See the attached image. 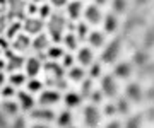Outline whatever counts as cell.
Masks as SVG:
<instances>
[{
	"instance_id": "obj_1",
	"label": "cell",
	"mask_w": 154,
	"mask_h": 128,
	"mask_svg": "<svg viewBox=\"0 0 154 128\" xmlns=\"http://www.w3.org/2000/svg\"><path fill=\"white\" fill-rule=\"evenodd\" d=\"M46 29H48V36L55 43L62 41L65 36V29H67V21L62 14H51L46 21Z\"/></svg>"
},
{
	"instance_id": "obj_2",
	"label": "cell",
	"mask_w": 154,
	"mask_h": 128,
	"mask_svg": "<svg viewBox=\"0 0 154 128\" xmlns=\"http://www.w3.org/2000/svg\"><path fill=\"white\" fill-rule=\"evenodd\" d=\"M101 118H103V115L96 104H88L82 109V121L88 128H98L101 123Z\"/></svg>"
},
{
	"instance_id": "obj_3",
	"label": "cell",
	"mask_w": 154,
	"mask_h": 128,
	"mask_svg": "<svg viewBox=\"0 0 154 128\" xmlns=\"http://www.w3.org/2000/svg\"><path fill=\"white\" fill-rule=\"evenodd\" d=\"M120 53H122V41L120 39H113L108 45H105V50L101 53V61L103 63H113L120 56Z\"/></svg>"
},
{
	"instance_id": "obj_4",
	"label": "cell",
	"mask_w": 154,
	"mask_h": 128,
	"mask_svg": "<svg viewBox=\"0 0 154 128\" xmlns=\"http://www.w3.org/2000/svg\"><path fill=\"white\" fill-rule=\"evenodd\" d=\"M28 4L24 0H7V16L11 19H26Z\"/></svg>"
},
{
	"instance_id": "obj_5",
	"label": "cell",
	"mask_w": 154,
	"mask_h": 128,
	"mask_svg": "<svg viewBox=\"0 0 154 128\" xmlns=\"http://www.w3.org/2000/svg\"><path fill=\"white\" fill-rule=\"evenodd\" d=\"M4 55H5V70H9V72L21 70V67H24V63H26V60L21 56V53H17L14 50H5Z\"/></svg>"
},
{
	"instance_id": "obj_6",
	"label": "cell",
	"mask_w": 154,
	"mask_h": 128,
	"mask_svg": "<svg viewBox=\"0 0 154 128\" xmlns=\"http://www.w3.org/2000/svg\"><path fill=\"white\" fill-rule=\"evenodd\" d=\"M45 28V21L41 17H34V16H28L22 22V29L26 31V34L29 36H36V34L43 33Z\"/></svg>"
},
{
	"instance_id": "obj_7",
	"label": "cell",
	"mask_w": 154,
	"mask_h": 128,
	"mask_svg": "<svg viewBox=\"0 0 154 128\" xmlns=\"http://www.w3.org/2000/svg\"><path fill=\"white\" fill-rule=\"evenodd\" d=\"M99 91H101L106 97H115L116 92H118V82H116L115 75H105V77H101Z\"/></svg>"
},
{
	"instance_id": "obj_8",
	"label": "cell",
	"mask_w": 154,
	"mask_h": 128,
	"mask_svg": "<svg viewBox=\"0 0 154 128\" xmlns=\"http://www.w3.org/2000/svg\"><path fill=\"white\" fill-rule=\"evenodd\" d=\"M62 99V96H60V92L57 89H48V91H41V94H39V99H38V103H39V106H55L58 101Z\"/></svg>"
},
{
	"instance_id": "obj_9",
	"label": "cell",
	"mask_w": 154,
	"mask_h": 128,
	"mask_svg": "<svg viewBox=\"0 0 154 128\" xmlns=\"http://www.w3.org/2000/svg\"><path fill=\"white\" fill-rule=\"evenodd\" d=\"M31 118L36 120V121H43V123H48V121L57 120L55 111L50 109L48 106H41V108H38V109H31Z\"/></svg>"
},
{
	"instance_id": "obj_10",
	"label": "cell",
	"mask_w": 154,
	"mask_h": 128,
	"mask_svg": "<svg viewBox=\"0 0 154 128\" xmlns=\"http://www.w3.org/2000/svg\"><path fill=\"white\" fill-rule=\"evenodd\" d=\"M24 68H26V75L31 77V79H34L39 72H41V68H43L41 56H29V58H26Z\"/></svg>"
},
{
	"instance_id": "obj_11",
	"label": "cell",
	"mask_w": 154,
	"mask_h": 128,
	"mask_svg": "<svg viewBox=\"0 0 154 128\" xmlns=\"http://www.w3.org/2000/svg\"><path fill=\"white\" fill-rule=\"evenodd\" d=\"M84 19L88 24H98L103 21V12H101V7H98L96 4L93 5H88L84 9Z\"/></svg>"
},
{
	"instance_id": "obj_12",
	"label": "cell",
	"mask_w": 154,
	"mask_h": 128,
	"mask_svg": "<svg viewBox=\"0 0 154 128\" xmlns=\"http://www.w3.org/2000/svg\"><path fill=\"white\" fill-rule=\"evenodd\" d=\"M31 41L33 39H29V34H17L16 38L12 39V50L17 51V53H24V51H28L31 48Z\"/></svg>"
},
{
	"instance_id": "obj_13",
	"label": "cell",
	"mask_w": 154,
	"mask_h": 128,
	"mask_svg": "<svg viewBox=\"0 0 154 128\" xmlns=\"http://www.w3.org/2000/svg\"><path fill=\"white\" fill-rule=\"evenodd\" d=\"M125 97L130 99L132 103H140L144 97V91L140 87L139 82H130L128 85L125 87Z\"/></svg>"
},
{
	"instance_id": "obj_14",
	"label": "cell",
	"mask_w": 154,
	"mask_h": 128,
	"mask_svg": "<svg viewBox=\"0 0 154 128\" xmlns=\"http://www.w3.org/2000/svg\"><path fill=\"white\" fill-rule=\"evenodd\" d=\"M50 36L46 33H39L34 36V39L31 41V48H33L36 53H45V51H48L50 48Z\"/></svg>"
},
{
	"instance_id": "obj_15",
	"label": "cell",
	"mask_w": 154,
	"mask_h": 128,
	"mask_svg": "<svg viewBox=\"0 0 154 128\" xmlns=\"http://www.w3.org/2000/svg\"><path fill=\"white\" fill-rule=\"evenodd\" d=\"M134 73V63L132 61H120L113 68V75L116 79H128Z\"/></svg>"
},
{
	"instance_id": "obj_16",
	"label": "cell",
	"mask_w": 154,
	"mask_h": 128,
	"mask_svg": "<svg viewBox=\"0 0 154 128\" xmlns=\"http://www.w3.org/2000/svg\"><path fill=\"white\" fill-rule=\"evenodd\" d=\"M84 14V7L81 0H72L67 4V16L70 17L72 21H77L81 19V16Z\"/></svg>"
},
{
	"instance_id": "obj_17",
	"label": "cell",
	"mask_w": 154,
	"mask_h": 128,
	"mask_svg": "<svg viewBox=\"0 0 154 128\" xmlns=\"http://www.w3.org/2000/svg\"><path fill=\"white\" fill-rule=\"evenodd\" d=\"M82 67H89L91 63L94 61V55H93V50L89 48V46H82V48H79L77 51V58H75Z\"/></svg>"
},
{
	"instance_id": "obj_18",
	"label": "cell",
	"mask_w": 154,
	"mask_h": 128,
	"mask_svg": "<svg viewBox=\"0 0 154 128\" xmlns=\"http://www.w3.org/2000/svg\"><path fill=\"white\" fill-rule=\"evenodd\" d=\"M17 97V103H19V106H21V109H26V111H31V109H34V97L31 92H17L16 94Z\"/></svg>"
},
{
	"instance_id": "obj_19",
	"label": "cell",
	"mask_w": 154,
	"mask_h": 128,
	"mask_svg": "<svg viewBox=\"0 0 154 128\" xmlns=\"http://www.w3.org/2000/svg\"><path fill=\"white\" fill-rule=\"evenodd\" d=\"M63 65L58 63L57 60H50L46 61V65H45V70L48 73V77H63Z\"/></svg>"
},
{
	"instance_id": "obj_20",
	"label": "cell",
	"mask_w": 154,
	"mask_h": 128,
	"mask_svg": "<svg viewBox=\"0 0 154 128\" xmlns=\"http://www.w3.org/2000/svg\"><path fill=\"white\" fill-rule=\"evenodd\" d=\"M103 26H105V31H106V33H115V31H118V26H120V22H118V17L115 16V12L106 14V16L103 17Z\"/></svg>"
},
{
	"instance_id": "obj_21",
	"label": "cell",
	"mask_w": 154,
	"mask_h": 128,
	"mask_svg": "<svg viewBox=\"0 0 154 128\" xmlns=\"http://www.w3.org/2000/svg\"><path fill=\"white\" fill-rule=\"evenodd\" d=\"M82 96L81 92H74V91H69L65 96H63V103L67 104V108H79L82 104Z\"/></svg>"
},
{
	"instance_id": "obj_22",
	"label": "cell",
	"mask_w": 154,
	"mask_h": 128,
	"mask_svg": "<svg viewBox=\"0 0 154 128\" xmlns=\"http://www.w3.org/2000/svg\"><path fill=\"white\" fill-rule=\"evenodd\" d=\"M19 103L16 101H11V99H5L2 104H0V109L5 113L7 116H17V113H19Z\"/></svg>"
},
{
	"instance_id": "obj_23",
	"label": "cell",
	"mask_w": 154,
	"mask_h": 128,
	"mask_svg": "<svg viewBox=\"0 0 154 128\" xmlns=\"http://www.w3.org/2000/svg\"><path fill=\"white\" fill-rule=\"evenodd\" d=\"M88 41L93 48H101V46L105 45L106 39H105V34L101 33V31H91L88 36Z\"/></svg>"
},
{
	"instance_id": "obj_24",
	"label": "cell",
	"mask_w": 154,
	"mask_h": 128,
	"mask_svg": "<svg viewBox=\"0 0 154 128\" xmlns=\"http://www.w3.org/2000/svg\"><path fill=\"white\" fill-rule=\"evenodd\" d=\"M69 79H70L72 82H82L84 79H86V70H84V67L81 65V67H70L69 68Z\"/></svg>"
},
{
	"instance_id": "obj_25",
	"label": "cell",
	"mask_w": 154,
	"mask_h": 128,
	"mask_svg": "<svg viewBox=\"0 0 154 128\" xmlns=\"http://www.w3.org/2000/svg\"><path fill=\"white\" fill-rule=\"evenodd\" d=\"M72 120H74V116H72V113L69 111V109L62 111L60 115L57 116V123H58V127L60 128H69L72 125Z\"/></svg>"
},
{
	"instance_id": "obj_26",
	"label": "cell",
	"mask_w": 154,
	"mask_h": 128,
	"mask_svg": "<svg viewBox=\"0 0 154 128\" xmlns=\"http://www.w3.org/2000/svg\"><path fill=\"white\" fill-rule=\"evenodd\" d=\"M130 103H132V101L127 99V97H118V99L115 101L116 113H120V115H128V113H130Z\"/></svg>"
},
{
	"instance_id": "obj_27",
	"label": "cell",
	"mask_w": 154,
	"mask_h": 128,
	"mask_svg": "<svg viewBox=\"0 0 154 128\" xmlns=\"http://www.w3.org/2000/svg\"><path fill=\"white\" fill-rule=\"evenodd\" d=\"M63 43H65V46L69 48V50H75L77 48V43H79V38H77V34H75V31H69V33L63 36V39H62Z\"/></svg>"
},
{
	"instance_id": "obj_28",
	"label": "cell",
	"mask_w": 154,
	"mask_h": 128,
	"mask_svg": "<svg viewBox=\"0 0 154 128\" xmlns=\"http://www.w3.org/2000/svg\"><path fill=\"white\" fill-rule=\"evenodd\" d=\"M142 120L144 115H134V116H128L127 121L123 123V128H140L142 127Z\"/></svg>"
},
{
	"instance_id": "obj_29",
	"label": "cell",
	"mask_w": 154,
	"mask_h": 128,
	"mask_svg": "<svg viewBox=\"0 0 154 128\" xmlns=\"http://www.w3.org/2000/svg\"><path fill=\"white\" fill-rule=\"evenodd\" d=\"M93 80L94 79H84L82 80V85H81V96H82L84 99H89V96L93 94V91H94V87H93Z\"/></svg>"
},
{
	"instance_id": "obj_30",
	"label": "cell",
	"mask_w": 154,
	"mask_h": 128,
	"mask_svg": "<svg viewBox=\"0 0 154 128\" xmlns=\"http://www.w3.org/2000/svg\"><path fill=\"white\" fill-rule=\"evenodd\" d=\"M21 28H22V26H21V21H12V22L7 26V29H5V36H7L9 39H14L17 34H19Z\"/></svg>"
},
{
	"instance_id": "obj_31",
	"label": "cell",
	"mask_w": 154,
	"mask_h": 128,
	"mask_svg": "<svg viewBox=\"0 0 154 128\" xmlns=\"http://www.w3.org/2000/svg\"><path fill=\"white\" fill-rule=\"evenodd\" d=\"M74 29H75V34H77V38H79V39H88V36H89V26H88V22H77Z\"/></svg>"
},
{
	"instance_id": "obj_32",
	"label": "cell",
	"mask_w": 154,
	"mask_h": 128,
	"mask_svg": "<svg viewBox=\"0 0 154 128\" xmlns=\"http://www.w3.org/2000/svg\"><path fill=\"white\" fill-rule=\"evenodd\" d=\"M63 55L65 53H63V50L60 46H50L48 51H46V58H50V60H62Z\"/></svg>"
},
{
	"instance_id": "obj_33",
	"label": "cell",
	"mask_w": 154,
	"mask_h": 128,
	"mask_svg": "<svg viewBox=\"0 0 154 128\" xmlns=\"http://www.w3.org/2000/svg\"><path fill=\"white\" fill-rule=\"evenodd\" d=\"M26 82H28V80H26V75L21 73V72H14L11 77H9V84H12L14 87H17V85H24Z\"/></svg>"
},
{
	"instance_id": "obj_34",
	"label": "cell",
	"mask_w": 154,
	"mask_h": 128,
	"mask_svg": "<svg viewBox=\"0 0 154 128\" xmlns=\"http://www.w3.org/2000/svg\"><path fill=\"white\" fill-rule=\"evenodd\" d=\"M147 53L146 51H137L135 55H134V58H132V63L134 65H139V67H144V65H147Z\"/></svg>"
},
{
	"instance_id": "obj_35",
	"label": "cell",
	"mask_w": 154,
	"mask_h": 128,
	"mask_svg": "<svg viewBox=\"0 0 154 128\" xmlns=\"http://www.w3.org/2000/svg\"><path fill=\"white\" fill-rule=\"evenodd\" d=\"M26 87H28V92H41L43 89V82L41 80H36V79H29L28 82H26Z\"/></svg>"
},
{
	"instance_id": "obj_36",
	"label": "cell",
	"mask_w": 154,
	"mask_h": 128,
	"mask_svg": "<svg viewBox=\"0 0 154 128\" xmlns=\"http://www.w3.org/2000/svg\"><path fill=\"white\" fill-rule=\"evenodd\" d=\"M111 9H113L116 16L123 14L127 10V0H111Z\"/></svg>"
},
{
	"instance_id": "obj_37",
	"label": "cell",
	"mask_w": 154,
	"mask_h": 128,
	"mask_svg": "<svg viewBox=\"0 0 154 128\" xmlns=\"http://www.w3.org/2000/svg\"><path fill=\"white\" fill-rule=\"evenodd\" d=\"M103 67H101V63H91L89 65V77L91 79H99V77H103Z\"/></svg>"
},
{
	"instance_id": "obj_38",
	"label": "cell",
	"mask_w": 154,
	"mask_h": 128,
	"mask_svg": "<svg viewBox=\"0 0 154 128\" xmlns=\"http://www.w3.org/2000/svg\"><path fill=\"white\" fill-rule=\"evenodd\" d=\"M0 94H2V97H5V99H11V97H14L17 92H16V87H14L12 84H9V85H4V87H2Z\"/></svg>"
},
{
	"instance_id": "obj_39",
	"label": "cell",
	"mask_w": 154,
	"mask_h": 128,
	"mask_svg": "<svg viewBox=\"0 0 154 128\" xmlns=\"http://www.w3.org/2000/svg\"><path fill=\"white\" fill-rule=\"evenodd\" d=\"M74 61H75V58H74L70 53H65V55L62 56L60 63H62V65H63L65 68H70V67H74Z\"/></svg>"
},
{
	"instance_id": "obj_40",
	"label": "cell",
	"mask_w": 154,
	"mask_h": 128,
	"mask_svg": "<svg viewBox=\"0 0 154 128\" xmlns=\"http://www.w3.org/2000/svg\"><path fill=\"white\" fill-rule=\"evenodd\" d=\"M38 14H39V17H41V19L45 21V19H48V17L51 16V9H50L48 4H41V7H39Z\"/></svg>"
},
{
	"instance_id": "obj_41",
	"label": "cell",
	"mask_w": 154,
	"mask_h": 128,
	"mask_svg": "<svg viewBox=\"0 0 154 128\" xmlns=\"http://www.w3.org/2000/svg\"><path fill=\"white\" fill-rule=\"evenodd\" d=\"M103 92H101V91H93V94L89 96V99L93 101V104H99V103H101V99H103Z\"/></svg>"
},
{
	"instance_id": "obj_42",
	"label": "cell",
	"mask_w": 154,
	"mask_h": 128,
	"mask_svg": "<svg viewBox=\"0 0 154 128\" xmlns=\"http://www.w3.org/2000/svg\"><path fill=\"white\" fill-rule=\"evenodd\" d=\"M105 115H108V116L116 115V104H115V103H110V104L105 106Z\"/></svg>"
},
{
	"instance_id": "obj_43",
	"label": "cell",
	"mask_w": 154,
	"mask_h": 128,
	"mask_svg": "<svg viewBox=\"0 0 154 128\" xmlns=\"http://www.w3.org/2000/svg\"><path fill=\"white\" fill-rule=\"evenodd\" d=\"M0 128H11L9 127V120H7V115L2 109H0Z\"/></svg>"
},
{
	"instance_id": "obj_44",
	"label": "cell",
	"mask_w": 154,
	"mask_h": 128,
	"mask_svg": "<svg viewBox=\"0 0 154 128\" xmlns=\"http://www.w3.org/2000/svg\"><path fill=\"white\" fill-rule=\"evenodd\" d=\"M7 26H9V22H7V17L0 14V34H4V33H5Z\"/></svg>"
},
{
	"instance_id": "obj_45",
	"label": "cell",
	"mask_w": 154,
	"mask_h": 128,
	"mask_svg": "<svg viewBox=\"0 0 154 128\" xmlns=\"http://www.w3.org/2000/svg\"><path fill=\"white\" fill-rule=\"evenodd\" d=\"M11 128H26V120L24 118H16V121L12 123Z\"/></svg>"
},
{
	"instance_id": "obj_46",
	"label": "cell",
	"mask_w": 154,
	"mask_h": 128,
	"mask_svg": "<svg viewBox=\"0 0 154 128\" xmlns=\"http://www.w3.org/2000/svg\"><path fill=\"white\" fill-rule=\"evenodd\" d=\"M0 48L4 51L9 48V38H7V36H2V34H0Z\"/></svg>"
},
{
	"instance_id": "obj_47",
	"label": "cell",
	"mask_w": 154,
	"mask_h": 128,
	"mask_svg": "<svg viewBox=\"0 0 154 128\" xmlns=\"http://www.w3.org/2000/svg\"><path fill=\"white\" fill-rule=\"evenodd\" d=\"M26 10H28V16H34V14L39 10V9L34 5V2H31V4H28V9H26Z\"/></svg>"
},
{
	"instance_id": "obj_48",
	"label": "cell",
	"mask_w": 154,
	"mask_h": 128,
	"mask_svg": "<svg viewBox=\"0 0 154 128\" xmlns=\"http://www.w3.org/2000/svg\"><path fill=\"white\" fill-rule=\"evenodd\" d=\"M105 128H123V125H122L120 121H115V120H113V121H110Z\"/></svg>"
},
{
	"instance_id": "obj_49",
	"label": "cell",
	"mask_w": 154,
	"mask_h": 128,
	"mask_svg": "<svg viewBox=\"0 0 154 128\" xmlns=\"http://www.w3.org/2000/svg\"><path fill=\"white\" fill-rule=\"evenodd\" d=\"M50 2H51L55 7H63V5H67L69 0H50Z\"/></svg>"
},
{
	"instance_id": "obj_50",
	"label": "cell",
	"mask_w": 154,
	"mask_h": 128,
	"mask_svg": "<svg viewBox=\"0 0 154 128\" xmlns=\"http://www.w3.org/2000/svg\"><path fill=\"white\" fill-rule=\"evenodd\" d=\"M146 116H147V120H149V121H154V106L147 109V113H146Z\"/></svg>"
},
{
	"instance_id": "obj_51",
	"label": "cell",
	"mask_w": 154,
	"mask_h": 128,
	"mask_svg": "<svg viewBox=\"0 0 154 128\" xmlns=\"http://www.w3.org/2000/svg\"><path fill=\"white\" fill-rule=\"evenodd\" d=\"M5 85V73L4 70H0V87H4Z\"/></svg>"
},
{
	"instance_id": "obj_52",
	"label": "cell",
	"mask_w": 154,
	"mask_h": 128,
	"mask_svg": "<svg viewBox=\"0 0 154 128\" xmlns=\"http://www.w3.org/2000/svg\"><path fill=\"white\" fill-rule=\"evenodd\" d=\"M31 128H50L48 125H45V123H36V125H33Z\"/></svg>"
},
{
	"instance_id": "obj_53",
	"label": "cell",
	"mask_w": 154,
	"mask_h": 128,
	"mask_svg": "<svg viewBox=\"0 0 154 128\" xmlns=\"http://www.w3.org/2000/svg\"><path fill=\"white\" fill-rule=\"evenodd\" d=\"M147 97H149L151 101H154V87H152V89H149V92H147Z\"/></svg>"
},
{
	"instance_id": "obj_54",
	"label": "cell",
	"mask_w": 154,
	"mask_h": 128,
	"mask_svg": "<svg viewBox=\"0 0 154 128\" xmlns=\"http://www.w3.org/2000/svg\"><path fill=\"white\" fill-rule=\"evenodd\" d=\"M106 2H108V0H94V4H96V5H98V7H101V5H105Z\"/></svg>"
},
{
	"instance_id": "obj_55",
	"label": "cell",
	"mask_w": 154,
	"mask_h": 128,
	"mask_svg": "<svg viewBox=\"0 0 154 128\" xmlns=\"http://www.w3.org/2000/svg\"><path fill=\"white\" fill-rule=\"evenodd\" d=\"M135 2H137L139 5H142V4H146V2H147V0H135Z\"/></svg>"
},
{
	"instance_id": "obj_56",
	"label": "cell",
	"mask_w": 154,
	"mask_h": 128,
	"mask_svg": "<svg viewBox=\"0 0 154 128\" xmlns=\"http://www.w3.org/2000/svg\"><path fill=\"white\" fill-rule=\"evenodd\" d=\"M31 2H34V4H41V2H45V0H31Z\"/></svg>"
},
{
	"instance_id": "obj_57",
	"label": "cell",
	"mask_w": 154,
	"mask_h": 128,
	"mask_svg": "<svg viewBox=\"0 0 154 128\" xmlns=\"http://www.w3.org/2000/svg\"><path fill=\"white\" fill-rule=\"evenodd\" d=\"M2 53H4V50H2V48H0V55H2Z\"/></svg>"
},
{
	"instance_id": "obj_58",
	"label": "cell",
	"mask_w": 154,
	"mask_h": 128,
	"mask_svg": "<svg viewBox=\"0 0 154 128\" xmlns=\"http://www.w3.org/2000/svg\"><path fill=\"white\" fill-rule=\"evenodd\" d=\"M69 128H74V127H69Z\"/></svg>"
}]
</instances>
